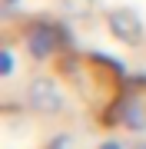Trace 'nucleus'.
<instances>
[{"label": "nucleus", "mask_w": 146, "mask_h": 149, "mask_svg": "<svg viewBox=\"0 0 146 149\" xmlns=\"http://www.w3.org/2000/svg\"><path fill=\"white\" fill-rule=\"evenodd\" d=\"M27 106L50 116V113H60L63 109V96H60V86L50 80V76H37V80H30L27 86Z\"/></svg>", "instance_id": "nucleus-2"}, {"label": "nucleus", "mask_w": 146, "mask_h": 149, "mask_svg": "<svg viewBox=\"0 0 146 149\" xmlns=\"http://www.w3.org/2000/svg\"><path fill=\"white\" fill-rule=\"evenodd\" d=\"M7 3H17V0H7Z\"/></svg>", "instance_id": "nucleus-9"}, {"label": "nucleus", "mask_w": 146, "mask_h": 149, "mask_svg": "<svg viewBox=\"0 0 146 149\" xmlns=\"http://www.w3.org/2000/svg\"><path fill=\"white\" fill-rule=\"evenodd\" d=\"M119 119H123V126H130V129H146V113H143V106H140V100H136V96L123 103Z\"/></svg>", "instance_id": "nucleus-4"}, {"label": "nucleus", "mask_w": 146, "mask_h": 149, "mask_svg": "<svg viewBox=\"0 0 146 149\" xmlns=\"http://www.w3.org/2000/svg\"><path fill=\"white\" fill-rule=\"evenodd\" d=\"M96 0H60V10L70 13V17H90Z\"/></svg>", "instance_id": "nucleus-5"}, {"label": "nucleus", "mask_w": 146, "mask_h": 149, "mask_svg": "<svg viewBox=\"0 0 146 149\" xmlns=\"http://www.w3.org/2000/svg\"><path fill=\"white\" fill-rule=\"evenodd\" d=\"M73 146H76V143H73V136H66V133H63V136H57L47 149H73Z\"/></svg>", "instance_id": "nucleus-7"}, {"label": "nucleus", "mask_w": 146, "mask_h": 149, "mask_svg": "<svg viewBox=\"0 0 146 149\" xmlns=\"http://www.w3.org/2000/svg\"><path fill=\"white\" fill-rule=\"evenodd\" d=\"M106 27H110V33H113L119 43H126V47H136V43L143 40V20H140L136 10H130V7H113V10L106 13Z\"/></svg>", "instance_id": "nucleus-1"}, {"label": "nucleus", "mask_w": 146, "mask_h": 149, "mask_svg": "<svg viewBox=\"0 0 146 149\" xmlns=\"http://www.w3.org/2000/svg\"><path fill=\"white\" fill-rule=\"evenodd\" d=\"M143 149H146V146H143Z\"/></svg>", "instance_id": "nucleus-10"}, {"label": "nucleus", "mask_w": 146, "mask_h": 149, "mask_svg": "<svg viewBox=\"0 0 146 149\" xmlns=\"http://www.w3.org/2000/svg\"><path fill=\"white\" fill-rule=\"evenodd\" d=\"M0 73H3V76L13 73V53H10V50H3V53H0Z\"/></svg>", "instance_id": "nucleus-6"}, {"label": "nucleus", "mask_w": 146, "mask_h": 149, "mask_svg": "<svg viewBox=\"0 0 146 149\" xmlns=\"http://www.w3.org/2000/svg\"><path fill=\"white\" fill-rule=\"evenodd\" d=\"M57 40H60V33H57V27H50V23H33L30 33H27V47H30V53L37 60L53 56Z\"/></svg>", "instance_id": "nucleus-3"}, {"label": "nucleus", "mask_w": 146, "mask_h": 149, "mask_svg": "<svg viewBox=\"0 0 146 149\" xmlns=\"http://www.w3.org/2000/svg\"><path fill=\"white\" fill-rule=\"evenodd\" d=\"M100 149H123V146H119V143H113V139H110V143H103Z\"/></svg>", "instance_id": "nucleus-8"}]
</instances>
